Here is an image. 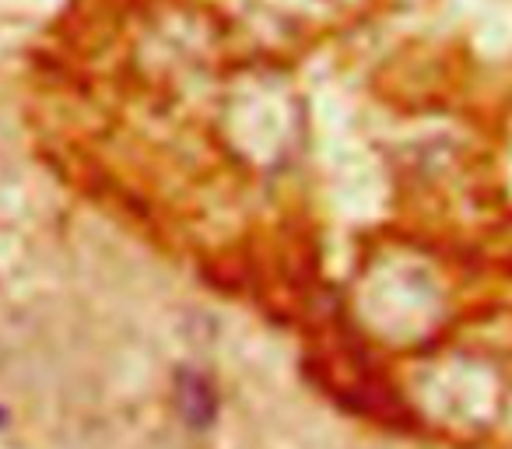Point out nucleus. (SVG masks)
<instances>
[{"mask_svg": "<svg viewBox=\"0 0 512 449\" xmlns=\"http://www.w3.org/2000/svg\"><path fill=\"white\" fill-rule=\"evenodd\" d=\"M176 407L183 414L186 425L193 428H211L214 418H218V393L207 383L200 372L179 369L176 376Z\"/></svg>", "mask_w": 512, "mask_h": 449, "instance_id": "obj_1", "label": "nucleus"}]
</instances>
